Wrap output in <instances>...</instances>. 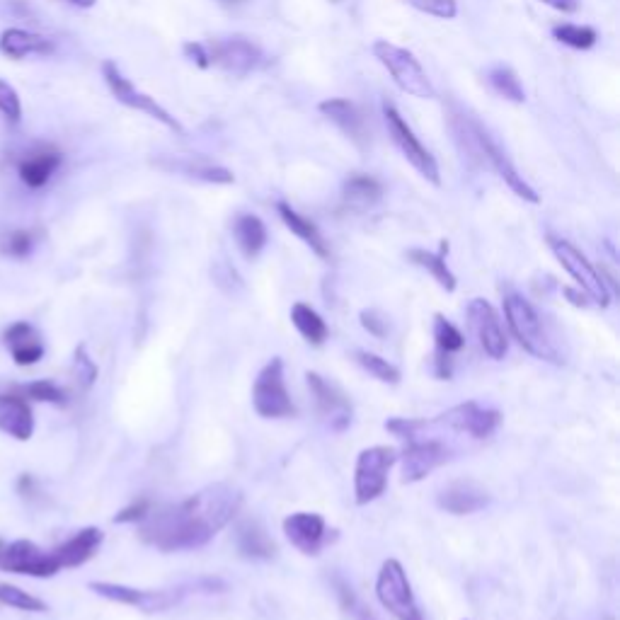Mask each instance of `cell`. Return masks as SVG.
<instances>
[{"instance_id": "obj_1", "label": "cell", "mask_w": 620, "mask_h": 620, "mask_svg": "<svg viewBox=\"0 0 620 620\" xmlns=\"http://www.w3.org/2000/svg\"><path fill=\"white\" fill-rule=\"evenodd\" d=\"M240 507L243 492L228 482H216L185 502L151 509L141 521L139 538L165 553L204 548L218 531L231 524Z\"/></svg>"}, {"instance_id": "obj_2", "label": "cell", "mask_w": 620, "mask_h": 620, "mask_svg": "<svg viewBox=\"0 0 620 620\" xmlns=\"http://www.w3.org/2000/svg\"><path fill=\"white\" fill-rule=\"evenodd\" d=\"M504 315H507V325L516 337V342H519L528 354H533V357L541 361H550V364H562L558 349L553 347L548 332H545L541 315L536 313V308H533L524 296L509 294L504 298Z\"/></svg>"}, {"instance_id": "obj_3", "label": "cell", "mask_w": 620, "mask_h": 620, "mask_svg": "<svg viewBox=\"0 0 620 620\" xmlns=\"http://www.w3.org/2000/svg\"><path fill=\"white\" fill-rule=\"evenodd\" d=\"M461 129H463V136L470 141V151H473L475 155H480L482 163L490 165L492 170L497 172L499 177H502L504 182H507L509 187H512V192L516 194L519 199H524V202L528 204H538L541 202V197L536 194V189H533L528 182L524 180V177L516 172V168L512 165V160L507 158V153L502 151V146L492 139L490 131L485 129V126L475 122V119H461Z\"/></svg>"}, {"instance_id": "obj_4", "label": "cell", "mask_w": 620, "mask_h": 620, "mask_svg": "<svg viewBox=\"0 0 620 620\" xmlns=\"http://www.w3.org/2000/svg\"><path fill=\"white\" fill-rule=\"evenodd\" d=\"M373 56H376L378 63L393 76L395 85H398L403 93L419 97V100H434L436 90L432 80H429L427 71H424L422 63L415 59L412 51L395 47V44L390 42H376L373 44Z\"/></svg>"}, {"instance_id": "obj_5", "label": "cell", "mask_w": 620, "mask_h": 620, "mask_svg": "<svg viewBox=\"0 0 620 620\" xmlns=\"http://www.w3.org/2000/svg\"><path fill=\"white\" fill-rule=\"evenodd\" d=\"M252 405L255 412L264 419H281L294 417L296 405L291 400L289 388L284 378V361L274 357L264 364V369L257 373L255 388H252Z\"/></svg>"}, {"instance_id": "obj_6", "label": "cell", "mask_w": 620, "mask_h": 620, "mask_svg": "<svg viewBox=\"0 0 620 620\" xmlns=\"http://www.w3.org/2000/svg\"><path fill=\"white\" fill-rule=\"evenodd\" d=\"M395 461H398V451L393 446H371L359 453L357 468H354V502L359 507L386 492L388 470Z\"/></svg>"}, {"instance_id": "obj_7", "label": "cell", "mask_w": 620, "mask_h": 620, "mask_svg": "<svg viewBox=\"0 0 620 620\" xmlns=\"http://www.w3.org/2000/svg\"><path fill=\"white\" fill-rule=\"evenodd\" d=\"M548 245H550V250H553V255L558 257V262L567 269V274H570V277L577 281L579 289L587 294L589 301H594L596 306L606 308L608 301H611V294H608V286L604 284V277L596 272V267L587 260V255L579 252L572 243H567V240L555 238V235H550Z\"/></svg>"}, {"instance_id": "obj_8", "label": "cell", "mask_w": 620, "mask_h": 620, "mask_svg": "<svg viewBox=\"0 0 620 620\" xmlns=\"http://www.w3.org/2000/svg\"><path fill=\"white\" fill-rule=\"evenodd\" d=\"M376 596L386 611L393 613L398 620H422L415 594H412L407 574L398 560L383 562L376 579Z\"/></svg>"}, {"instance_id": "obj_9", "label": "cell", "mask_w": 620, "mask_h": 620, "mask_svg": "<svg viewBox=\"0 0 620 620\" xmlns=\"http://www.w3.org/2000/svg\"><path fill=\"white\" fill-rule=\"evenodd\" d=\"M383 117H386V126H388V134L393 139L398 151L405 155L407 163L415 168L424 180H429L432 185L439 187L441 185V175H439V165H436L434 155L427 151V148L419 143V139L415 136V131L407 126V122L403 119V114L398 112L390 102L383 105Z\"/></svg>"}, {"instance_id": "obj_10", "label": "cell", "mask_w": 620, "mask_h": 620, "mask_svg": "<svg viewBox=\"0 0 620 620\" xmlns=\"http://www.w3.org/2000/svg\"><path fill=\"white\" fill-rule=\"evenodd\" d=\"M102 78H105L107 88L112 90V95L117 97V102H122V105L136 109V112H143L148 114V117H153L155 122L165 124L168 129L177 131V134H182V124L177 122L175 117L168 112V109H163L158 105V102L153 100V97H148L146 93H141V90L134 88V83H131L129 78L124 76L122 71L117 68V63L114 61H105L102 63Z\"/></svg>"}, {"instance_id": "obj_11", "label": "cell", "mask_w": 620, "mask_h": 620, "mask_svg": "<svg viewBox=\"0 0 620 620\" xmlns=\"http://www.w3.org/2000/svg\"><path fill=\"white\" fill-rule=\"evenodd\" d=\"M0 570L27 574V577L49 579L61 570L59 560L54 553H44L37 543L32 541H15L5 545L3 555H0Z\"/></svg>"}, {"instance_id": "obj_12", "label": "cell", "mask_w": 620, "mask_h": 620, "mask_svg": "<svg viewBox=\"0 0 620 620\" xmlns=\"http://www.w3.org/2000/svg\"><path fill=\"white\" fill-rule=\"evenodd\" d=\"M90 591H95L102 599L114 601V604L139 608L143 613L168 611L180 601V591H143L112 582H90Z\"/></svg>"}, {"instance_id": "obj_13", "label": "cell", "mask_w": 620, "mask_h": 620, "mask_svg": "<svg viewBox=\"0 0 620 620\" xmlns=\"http://www.w3.org/2000/svg\"><path fill=\"white\" fill-rule=\"evenodd\" d=\"M465 313H468V323L473 327L475 335H478L480 347L485 349L487 357L495 361L504 359L509 342L502 330V323H499L497 310L492 308L485 298H473V301L468 303V308H465Z\"/></svg>"}, {"instance_id": "obj_14", "label": "cell", "mask_w": 620, "mask_h": 620, "mask_svg": "<svg viewBox=\"0 0 620 620\" xmlns=\"http://www.w3.org/2000/svg\"><path fill=\"white\" fill-rule=\"evenodd\" d=\"M209 51V63L211 66L223 68V71L235 73V76H248L250 71H255L260 66V49L245 37H231L221 39V42L206 44Z\"/></svg>"}, {"instance_id": "obj_15", "label": "cell", "mask_w": 620, "mask_h": 620, "mask_svg": "<svg viewBox=\"0 0 620 620\" xmlns=\"http://www.w3.org/2000/svg\"><path fill=\"white\" fill-rule=\"evenodd\" d=\"M444 427L473 436V439H487L502 422V415L497 410H485L478 403H461L451 407L449 412L439 417Z\"/></svg>"}, {"instance_id": "obj_16", "label": "cell", "mask_w": 620, "mask_h": 620, "mask_svg": "<svg viewBox=\"0 0 620 620\" xmlns=\"http://www.w3.org/2000/svg\"><path fill=\"white\" fill-rule=\"evenodd\" d=\"M284 533L303 555H318L327 541V524L320 514L298 512L284 519Z\"/></svg>"}, {"instance_id": "obj_17", "label": "cell", "mask_w": 620, "mask_h": 620, "mask_svg": "<svg viewBox=\"0 0 620 620\" xmlns=\"http://www.w3.org/2000/svg\"><path fill=\"white\" fill-rule=\"evenodd\" d=\"M63 165L61 151L54 146H34L32 151L25 153V158L17 163V175H20L22 185L30 189H42L51 182V177L59 172Z\"/></svg>"}, {"instance_id": "obj_18", "label": "cell", "mask_w": 620, "mask_h": 620, "mask_svg": "<svg viewBox=\"0 0 620 620\" xmlns=\"http://www.w3.org/2000/svg\"><path fill=\"white\" fill-rule=\"evenodd\" d=\"M306 378L310 393L315 395L320 415L330 419V427L335 429V432H342L344 427H349V422H352V405H349V400L344 398L340 390L332 388L323 376H318V373L308 371Z\"/></svg>"}, {"instance_id": "obj_19", "label": "cell", "mask_w": 620, "mask_h": 620, "mask_svg": "<svg viewBox=\"0 0 620 620\" xmlns=\"http://www.w3.org/2000/svg\"><path fill=\"white\" fill-rule=\"evenodd\" d=\"M449 458L441 441H410L403 453V482H419Z\"/></svg>"}, {"instance_id": "obj_20", "label": "cell", "mask_w": 620, "mask_h": 620, "mask_svg": "<svg viewBox=\"0 0 620 620\" xmlns=\"http://www.w3.org/2000/svg\"><path fill=\"white\" fill-rule=\"evenodd\" d=\"M436 502H439V507L444 509V512L465 516L485 509L487 504H490V495H487L485 487H480L478 482L458 480L446 485L444 490L439 492V497H436Z\"/></svg>"}, {"instance_id": "obj_21", "label": "cell", "mask_w": 620, "mask_h": 620, "mask_svg": "<svg viewBox=\"0 0 620 620\" xmlns=\"http://www.w3.org/2000/svg\"><path fill=\"white\" fill-rule=\"evenodd\" d=\"M0 432L17 441H30L34 434V412L22 395L0 393Z\"/></svg>"}, {"instance_id": "obj_22", "label": "cell", "mask_w": 620, "mask_h": 620, "mask_svg": "<svg viewBox=\"0 0 620 620\" xmlns=\"http://www.w3.org/2000/svg\"><path fill=\"white\" fill-rule=\"evenodd\" d=\"M54 49V39L47 34L20 30V27H10L0 34V54L13 61H22L27 56H49Z\"/></svg>"}, {"instance_id": "obj_23", "label": "cell", "mask_w": 620, "mask_h": 620, "mask_svg": "<svg viewBox=\"0 0 620 620\" xmlns=\"http://www.w3.org/2000/svg\"><path fill=\"white\" fill-rule=\"evenodd\" d=\"M5 347L13 354L17 366H34L44 359V342L30 323H13L3 332Z\"/></svg>"}, {"instance_id": "obj_24", "label": "cell", "mask_w": 620, "mask_h": 620, "mask_svg": "<svg viewBox=\"0 0 620 620\" xmlns=\"http://www.w3.org/2000/svg\"><path fill=\"white\" fill-rule=\"evenodd\" d=\"M102 541H105V533L100 528L88 526L80 528L73 538H68L66 543H61L59 548L54 550V558L59 560L61 570L63 567H80L85 565L90 558H95V553L100 550Z\"/></svg>"}, {"instance_id": "obj_25", "label": "cell", "mask_w": 620, "mask_h": 620, "mask_svg": "<svg viewBox=\"0 0 620 620\" xmlns=\"http://www.w3.org/2000/svg\"><path fill=\"white\" fill-rule=\"evenodd\" d=\"M320 112H323L330 122L340 126L349 139H354L357 143L366 141V119L354 102L342 100V97H332V100L320 102Z\"/></svg>"}, {"instance_id": "obj_26", "label": "cell", "mask_w": 620, "mask_h": 620, "mask_svg": "<svg viewBox=\"0 0 620 620\" xmlns=\"http://www.w3.org/2000/svg\"><path fill=\"white\" fill-rule=\"evenodd\" d=\"M277 211H279L281 221H284L286 226H289V231L296 233L298 238H301L303 243H306L308 248L315 252V255L323 257V260H327V257H330V248H327L323 233L318 231V226H315L313 221H308L306 216H301L296 209H291V206L284 204V202L277 204Z\"/></svg>"}, {"instance_id": "obj_27", "label": "cell", "mask_w": 620, "mask_h": 620, "mask_svg": "<svg viewBox=\"0 0 620 620\" xmlns=\"http://www.w3.org/2000/svg\"><path fill=\"white\" fill-rule=\"evenodd\" d=\"M233 235H235V243L238 248L243 250L245 257H257L267 245V226L262 223V218L252 216V214H243L235 218L233 223Z\"/></svg>"}, {"instance_id": "obj_28", "label": "cell", "mask_w": 620, "mask_h": 620, "mask_svg": "<svg viewBox=\"0 0 620 620\" xmlns=\"http://www.w3.org/2000/svg\"><path fill=\"white\" fill-rule=\"evenodd\" d=\"M342 197L347 206H352V209L357 211H364L371 209V206L383 197V187L381 182L371 175H352L347 182H344Z\"/></svg>"}, {"instance_id": "obj_29", "label": "cell", "mask_w": 620, "mask_h": 620, "mask_svg": "<svg viewBox=\"0 0 620 620\" xmlns=\"http://www.w3.org/2000/svg\"><path fill=\"white\" fill-rule=\"evenodd\" d=\"M238 550L245 558L267 560L277 553V545L257 521H245L238 526Z\"/></svg>"}, {"instance_id": "obj_30", "label": "cell", "mask_w": 620, "mask_h": 620, "mask_svg": "<svg viewBox=\"0 0 620 620\" xmlns=\"http://www.w3.org/2000/svg\"><path fill=\"white\" fill-rule=\"evenodd\" d=\"M449 250V243H441V252H427V250H410L407 252V257H410L412 264H417V267L427 269L432 277L439 281L441 289H446L451 294V291H456V277H453V272L449 269V264H446V257L444 252Z\"/></svg>"}, {"instance_id": "obj_31", "label": "cell", "mask_w": 620, "mask_h": 620, "mask_svg": "<svg viewBox=\"0 0 620 620\" xmlns=\"http://www.w3.org/2000/svg\"><path fill=\"white\" fill-rule=\"evenodd\" d=\"M291 323L301 332L303 340L315 344V347H320V344L327 340V335H330L323 315L310 308L308 303H296V306L291 308Z\"/></svg>"}, {"instance_id": "obj_32", "label": "cell", "mask_w": 620, "mask_h": 620, "mask_svg": "<svg viewBox=\"0 0 620 620\" xmlns=\"http://www.w3.org/2000/svg\"><path fill=\"white\" fill-rule=\"evenodd\" d=\"M553 37L572 49H591L596 44V39H599V34H596L594 27L565 22V25L553 27Z\"/></svg>"}, {"instance_id": "obj_33", "label": "cell", "mask_w": 620, "mask_h": 620, "mask_svg": "<svg viewBox=\"0 0 620 620\" xmlns=\"http://www.w3.org/2000/svg\"><path fill=\"white\" fill-rule=\"evenodd\" d=\"M0 604L17 608V611H30V613H44L47 611V604L37 596H32L30 591H22L20 587H13V584H0Z\"/></svg>"}, {"instance_id": "obj_34", "label": "cell", "mask_w": 620, "mask_h": 620, "mask_svg": "<svg viewBox=\"0 0 620 620\" xmlns=\"http://www.w3.org/2000/svg\"><path fill=\"white\" fill-rule=\"evenodd\" d=\"M434 340L436 347L441 349V354H453L461 352L465 347L463 332L456 325H451L444 315H434Z\"/></svg>"}, {"instance_id": "obj_35", "label": "cell", "mask_w": 620, "mask_h": 620, "mask_svg": "<svg viewBox=\"0 0 620 620\" xmlns=\"http://www.w3.org/2000/svg\"><path fill=\"white\" fill-rule=\"evenodd\" d=\"M490 85L497 90L499 95L507 97V100L519 102V105L526 100L524 85H521V80L516 78V73L509 71V68H504V66L495 68V71L490 73Z\"/></svg>"}, {"instance_id": "obj_36", "label": "cell", "mask_w": 620, "mask_h": 620, "mask_svg": "<svg viewBox=\"0 0 620 620\" xmlns=\"http://www.w3.org/2000/svg\"><path fill=\"white\" fill-rule=\"evenodd\" d=\"M22 398H30L34 403H49V405H66V393L51 381H32L20 388Z\"/></svg>"}, {"instance_id": "obj_37", "label": "cell", "mask_w": 620, "mask_h": 620, "mask_svg": "<svg viewBox=\"0 0 620 620\" xmlns=\"http://www.w3.org/2000/svg\"><path fill=\"white\" fill-rule=\"evenodd\" d=\"M357 361L371 373L373 378H378V381L390 383V386L400 383V371L395 369L388 359L378 357V354H371V352H357Z\"/></svg>"}, {"instance_id": "obj_38", "label": "cell", "mask_w": 620, "mask_h": 620, "mask_svg": "<svg viewBox=\"0 0 620 620\" xmlns=\"http://www.w3.org/2000/svg\"><path fill=\"white\" fill-rule=\"evenodd\" d=\"M0 250H3V255L22 260V257H27L34 250V233L25 231V228L5 233L3 240H0Z\"/></svg>"}, {"instance_id": "obj_39", "label": "cell", "mask_w": 620, "mask_h": 620, "mask_svg": "<svg viewBox=\"0 0 620 620\" xmlns=\"http://www.w3.org/2000/svg\"><path fill=\"white\" fill-rule=\"evenodd\" d=\"M177 170L187 172V175L199 177V180L214 182V185H231L235 180L233 172L226 168H216V165H204V163H177Z\"/></svg>"}, {"instance_id": "obj_40", "label": "cell", "mask_w": 620, "mask_h": 620, "mask_svg": "<svg viewBox=\"0 0 620 620\" xmlns=\"http://www.w3.org/2000/svg\"><path fill=\"white\" fill-rule=\"evenodd\" d=\"M0 114H3L5 122L13 126L22 122L20 95H17V90L13 88V85L3 78H0Z\"/></svg>"}, {"instance_id": "obj_41", "label": "cell", "mask_w": 620, "mask_h": 620, "mask_svg": "<svg viewBox=\"0 0 620 620\" xmlns=\"http://www.w3.org/2000/svg\"><path fill=\"white\" fill-rule=\"evenodd\" d=\"M97 373H100L97 371V364L90 359L88 349L80 344V347L76 349V354H73V376H76L80 388H93L97 381Z\"/></svg>"}, {"instance_id": "obj_42", "label": "cell", "mask_w": 620, "mask_h": 620, "mask_svg": "<svg viewBox=\"0 0 620 620\" xmlns=\"http://www.w3.org/2000/svg\"><path fill=\"white\" fill-rule=\"evenodd\" d=\"M412 8L422 10V13L439 17V20H451L456 17L458 8H456V0H407Z\"/></svg>"}, {"instance_id": "obj_43", "label": "cell", "mask_w": 620, "mask_h": 620, "mask_svg": "<svg viewBox=\"0 0 620 620\" xmlns=\"http://www.w3.org/2000/svg\"><path fill=\"white\" fill-rule=\"evenodd\" d=\"M427 427V422H422V419H405V417H398V419H390V422H386V429L388 432H393L395 436H400V439H410L415 441V436L419 429Z\"/></svg>"}, {"instance_id": "obj_44", "label": "cell", "mask_w": 620, "mask_h": 620, "mask_svg": "<svg viewBox=\"0 0 620 620\" xmlns=\"http://www.w3.org/2000/svg\"><path fill=\"white\" fill-rule=\"evenodd\" d=\"M151 509H153V504L148 502V499H139V502H134L131 507L122 509V512L114 516V524H141Z\"/></svg>"}, {"instance_id": "obj_45", "label": "cell", "mask_w": 620, "mask_h": 620, "mask_svg": "<svg viewBox=\"0 0 620 620\" xmlns=\"http://www.w3.org/2000/svg\"><path fill=\"white\" fill-rule=\"evenodd\" d=\"M185 54H187V59L197 63L199 68H209L211 66V63H209V51H206V44H202V42H187L185 44Z\"/></svg>"}, {"instance_id": "obj_46", "label": "cell", "mask_w": 620, "mask_h": 620, "mask_svg": "<svg viewBox=\"0 0 620 620\" xmlns=\"http://www.w3.org/2000/svg\"><path fill=\"white\" fill-rule=\"evenodd\" d=\"M361 325H364L371 335H376V337L386 335V320L378 318L373 310H364V313H361Z\"/></svg>"}, {"instance_id": "obj_47", "label": "cell", "mask_w": 620, "mask_h": 620, "mask_svg": "<svg viewBox=\"0 0 620 620\" xmlns=\"http://www.w3.org/2000/svg\"><path fill=\"white\" fill-rule=\"evenodd\" d=\"M541 3L548 5V8L558 10V13H574L579 8L577 0H541Z\"/></svg>"}, {"instance_id": "obj_48", "label": "cell", "mask_w": 620, "mask_h": 620, "mask_svg": "<svg viewBox=\"0 0 620 620\" xmlns=\"http://www.w3.org/2000/svg\"><path fill=\"white\" fill-rule=\"evenodd\" d=\"M63 3L73 5V8H83V10H88V8H95V3H97V0H63Z\"/></svg>"}, {"instance_id": "obj_49", "label": "cell", "mask_w": 620, "mask_h": 620, "mask_svg": "<svg viewBox=\"0 0 620 620\" xmlns=\"http://www.w3.org/2000/svg\"><path fill=\"white\" fill-rule=\"evenodd\" d=\"M357 620H378V618L373 616L369 608H359V611H357Z\"/></svg>"}, {"instance_id": "obj_50", "label": "cell", "mask_w": 620, "mask_h": 620, "mask_svg": "<svg viewBox=\"0 0 620 620\" xmlns=\"http://www.w3.org/2000/svg\"><path fill=\"white\" fill-rule=\"evenodd\" d=\"M223 3H228V5H235V3H240V0H223Z\"/></svg>"}, {"instance_id": "obj_51", "label": "cell", "mask_w": 620, "mask_h": 620, "mask_svg": "<svg viewBox=\"0 0 620 620\" xmlns=\"http://www.w3.org/2000/svg\"><path fill=\"white\" fill-rule=\"evenodd\" d=\"M3 550H5V543H3V541H0V555H3Z\"/></svg>"}]
</instances>
